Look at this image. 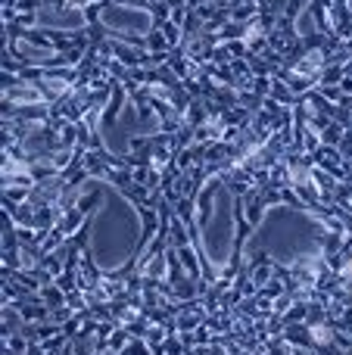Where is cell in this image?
<instances>
[{
	"label": "cell",
	"mask_w": 352,
	"mask_h": 355,
	"mask_svg": "<svg viewBox=\"0 0 352 355\" xmlns=\"http://www.w3.org/2000/svg\"><path fill=\"white\" fill-rule=\"evenodd\" d=\"M265 250L281 262H297V259L309 256L318 250V231L306 215H297L290 209H274L268 218L262 221L259 234L253 237L249 250Z\"/></svg>",
	"instance_id": "3957f363"
},
{
	"label": "cell",
	"mask_w": 352,
	"mask_h": 355,
	"mask_svg": "<svg viewBox=\"0 0 352 355\" xmlns=\"http://www.w3.org/2000/svg\"><path fill=\"white\" fill-rule=\"evenodd\" d=\"M85 22L78 10H69L66 3H56V0H47V3L37 10V25H60V28H78Z\"/></svg>",
	"instance_id": "5b68a950"
},
{
	"label": "cell",
	"mask_w": 352,
	"mask_h": 355,
	"mask_svg": "<svg viewBox=\"0 0 352 355\" xmlns=\"http://www.w3.org/2000/svg\"><path fill=\"white\" fill-rule=\"evenodd\" d=\"M100 22H103L109 31H118V35L143 37L150 31V22H153V16H150L147 10H141V6L116 3V6H106L103 16H100Z\"/></svg>",
	"instance_id": "277c9868"
},
{
	"label": "cell",
	"mask_w": 352,
	"mask_h": 355,
	"mask_svg": "<svg viewBox=\"0 0 352 355\" xmlns=\"http://www.w3.org/2000/svg\"><path fill=\"white\" fill-rule=\"evenodd\" d=\"M78 196L94 202L91 225H87V250L97 268L118 271L131 259L141 240V218L134 206L103 181H87L78 187Z\"/></svg>",
	"instance_id": "6da1fadb"
},
{
	"label": "cell",
	"mask_w": 352,
	"mask_h": 355,
	"mask_svg": "<svg viewBox=\"0 0 352 355\" xmlns=\"http://www.w3.org/2000/svg\"><path fill=\"white\" fill-rule=\"evenodd\" d=\"M197 221L206 262L215 271L225 268L231 262V250H234V196L222 181H212L203 190Z\"/></svg>",
	"instance_id": "7a4b0ae2"
}]
</instances>
